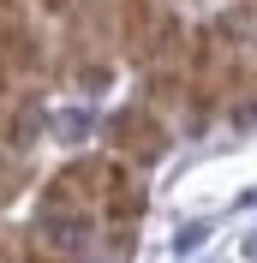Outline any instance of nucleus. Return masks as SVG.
Instances as JSON below:
<instances>
[{"mask_svg":"<svg viewBox=\"0 0 257 263\" xmlns=\"http://www.w3.org/2000/svg\"><path fill=\"white\" fill-rule=\"evenodd\" d=\"M114 144H120V156H138V162H150V156L161 149V126H156V114H144V108L114 114Z\"/></svg>","mask_w":257,"mask_h":263,"instance_id":"1","label":"nucleus"},{"mask_svg":"<svg viewBox=\"0 0 257 263\" xmlns=\"http://www.w3.org/2000/svg\"><path fill=\"white\" fill-rule=\"evenodd\" d=\"M24 263H66L54 246H24Z\"/></svg>","mask_w":257,"mask_h":263,"instance_id":"2","label":"nucleus"}]
</instances>
